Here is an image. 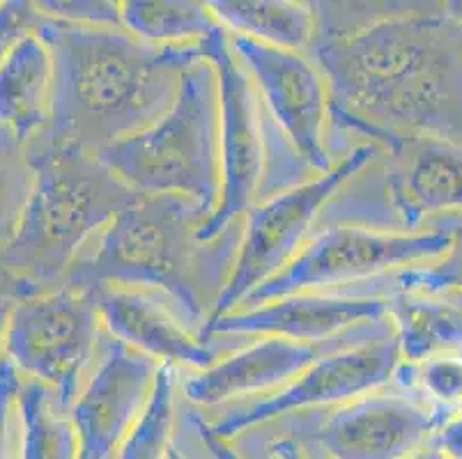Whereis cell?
<instances>
[{
	"label": "cell",
	"mask_w": 462,
	"mask_h": 459,
	"mask_svg": "<svg viewBox=\"0 0 462 459\" xmlns=\"http://www.w3.org/2000/svg\"><path fill=\"white\" fill-rule=\"evenodd\" d=\"M310 56L331 92L336 159L398 136L462 145V28L442 10L384 21L318 41Z\"/></svg>",
	"instance_id": "cell-1"
},
{
	"label": "cell",
	"mask_w": 462,
	"mask_h": 459,
	"mask_svg": "<svg viewBox=\"0 0 462 459\" xmlns=\"http://www.w3.org/2000/svg\"><path fill=\"white\" fill-rule=\"evenodd\" d=\"M56 69L53 117L46 133L90 151L143 132L168 111L182 74L203 44L163 49L120 28L42 19Z\"/></svg>",
	"instance_id": "cell-2"
},
{
	"label": "cell",
	"mask_w": 462,
	"mask_h": 459,
	"mask_svg": "<svg viewBox=\"0 0 462 459\" xmlns=\"http://www.w3.org/2000/svg\"><path fill=\"white\" fill-rule=\"evenodd\" d=\"M208 212L182 196H141L81 251L62 285H134L168 294L205 335L237 260L242 221L200 237ZM60 285V288H62Z\"/></svg>",
	"instance_id": "cell-3"
},
{
	"label": "cell",
	"mask_w": 462,
	"mask_h": 459,
	"mask_svg": "<svg viewBox=\"0 0 462 459\" xmlns=\"http://www.w3.org/2000/svg\"><path fill=\"white\" fill-rule=\"evenodd\" d=\"M28 151L35 170L31 200L0 255L14 298L60 288L83 248L141 196L77 142L44 132Z\"/></svg>",
	"instance_id": "cell-4"
},
{
	"label": "cell",
	"mask_w": 462,
	"mask_h": 459,
	"mask_svg": "<svg viewBox=\"0 0 462 459\" xmlns=\"http://www.w3.org/2000/svg\"><path fill=\"white\" fill-rule=\"evenodd\" d=\"M99 157L136 193L189 197L212 216L221 196V101L214 62L208 56L191 62L168 111Z\"/></svg>",
	"instance_id": "cell-5"
},
{
	"label": "cell",
	"mask_w": 462,
	"mask_h": 459,
	"mask_svg": "<svg viewBox=\"0 0 462 459\" xmlns=\"http://www.w3.org/2000/svg\"><path fill=\"white\" fill-rule=\"evenodd\" d=\"M203 50L217 67L221 101V196L200 225V237L214 239L242 221L254 205L322 172L285 136L239 62L228 32L218 28L203 41Z\"/></svg>",
	"instance_id": "cell-6"
},
{
	"label": "cell",
	"mask_w": 462,
	"mask_h": 459,
	"mask_svg": "<svg viewBox=\"0 0 462 459\" xmlns=\"http://www.w3.org/2000/svg\"><path fill=\"white\" fill-rule=\"evenodd\" d=\"M451 246V227L432 218L414 230L322 223L297 258L237 308L295 292H347L377 278L435 262Z\"/></svg>",
	"instance_id": "cell-7"
},
{
	"label": "cell",
	"mask_w": 462,
	"mask_h": 459,
	"mask_svg": "<svg viewBox=\"0 0 462 459\" xmlns=\"http://www.w3.org/2000/svg\"><path fill=\"white\" fill-rule=\"evenodd\" d=\"M104 334L95 294L62 285L12 298L3 353L23 377L51 386L71 407L95 368Z\"/></svg>",
	"instance_id": "cell-8"
},
{
	"label": "cell",
	"mask_w": 462,
	"mask_h": 459,
	"mask_svg": "<svg viewBox=\"0 0 462 459\" xmlns=\"http://www.w3.org/2000/svg\"><path fill=\"white\" fill-rule=\"evenodd\" d=\"M380 147L373 142L356 145L346 159L331 170L315 175L288 191L258 202L242 218L237 260L228 278L224 294L218 298L217 313L235 310L249 294L279 276L297 252L315 234L325 209L336 193L375 157ZM212 317V319H214Z\"/></svg>",
	"instance_id": "cell-9"
},
{
	"label": "cell",
	"mask_w": 462,
	"mask_h": 459,
	"mask_svg": "<svg viewBox=\"0 0 462 459\" xmlns=\"http://www.w3.org/2000/svg\"><path fill=\"white\" fill-rule=\"evenodd\" d=\"M447 418L419 395L389 384L350 402L272 420L320 459H407L430 445Z\"/></svg>",
	"instance_id": "cell-10"
},
{
	"label": "cell",
	"mask_w": 462,
	"mask_h": 459,
	"mask_svg": "<svg viewBox=\"0 0 462 459\" xmlns=\"http://www.w3.org/2000/svg\"><path fill=\"white\" fill-rule=\"evenodd\" d=\"M401 361V344L393 328L384 335L327 353L274 393L226 404L214 411H203V416L214 435L230 441L246 429L283 416L327 409L384 389L393 381Z\"/></svg>",
	"instance_id": "cell-11"
},
{
	"label": "cell",
	"mask_w": 462,
	"mask_h": 459,
	"mask_svg": "<svg viewBox=\"0 0 462 459\" xmlns=\"http://www.w3.org/2000/svg\"><path fill=\"white\" fill-rule=\"evenodd\" d=\"M393 331L392 317L356 324L346 334L320 343L260 335L249 338L242 347L230 352L205 370H180V395L200 411L246 399H258L288 386L306 368L336 349L350 347L364 340Z\"/></svg>",
	"instance_id": "cell-12"
},
{
	"label": "cell",
	"mask_w": 462,
	"mask_h": 459,
	"mask_svg": "<svg viewBox=\"0 0 462 459\" xmlns=\"http://www.w3.org/2000/svg\"><path fill=\"white\" fill-rule=\"evenodd\" d=\"M228 37L285 136L315 170H331L338 163L331 145V92L315 58L304 50Z\"/></svg>",
	"instance_id": "cell-13"
},
{
	"label": "cell",
	"mask_w": 462,
	"mask_h": 459,
	"mask_svg": "<svg viewBox=\"0 0 462 459\" xmlns=\"http://www.w3.org/2000/svg\"><path fill=\"white\" fill-rule=\"evenodd\" d=\"M108 334L159 363L180 370H205L249 338L203 335L168 294L134 285L92 289Z\"/></svg>",
	"instance_id": "cell-14"
},
{
	"label": "cell",
	"mask_w": 462,
	"mask_h": 459,
	"mask_svg": "<svg viewBox=\"0 0 462 459\" xmlns=\"http://www.w3.org/2000/svg\"><path fill=\"white\" fill-rule=\"evenodd\" d=\"M162 363L104 334L99 356L81 393L71 402L81 445L79 459H111L148 407Z\"/></svg>",
	"instance_id": "cell-15"
},
{
	"label": "cell",
	"mask_w": 462,
	"mask_h": 459,
	"mask_svg": "<svg viewBox=\"0 0 462 459\" xmlns=\"http://www.w3.org/2000/svg\"><path fill=\"white\" fill-rule=\"evenodd\" d=\"M389 315L386 297L346 292H295L285 297L235 308L218 315L205 328V335L239 338H279L320 343L346 334L352 326Z\"/></svg>",
	"instance_id": "cell-16"
},
{
	"label": "cell",
	"mask_w": 462,
	"mask_h": 459,
	"mask_svg": "<svg viewBox=\"0 0 462 459\" xmlns=\"http://www.w3.org/2000/svg\"><path fill=\"white\" fill-rule=\"evenodd\" d=\"M56 69L40 32L28 37L0 65V124L31 142L51 126Z\"/></svg>",
	"instance_id": "cell-17"
},
{
	"label": "cell",
	"mask_w": 462,
	"mask_h": 459,
	"mask_svg": "<svg viewBox=\"0 0 462 459\" xmlns=\"http://www.w3.org/2000/svg\"><path fill=\"white\" fill-rule=\"evenodd\" d=\"M405 363L462 353V298L456 292L401 289L386 297Z\"/></svg>",
	"instance_id": "cell-18"
},
{
	"label": "cell",
	"mask_w": 462,
	"mask_h": 459,
	"mask_svg": "<svg viewBox=\"0 0 462 459\" xmlns=\"http://www.w3.org/2000/svg\"><path fill=\"white\" fill-rule=\"evenodd\" d=\"M208 5L228 35L304 53L318 40L306 0H208Z\"/></svg>",
	"instance_id": "cell-19"
},
{
	"label": "cell",
	"mask_w": 462,
	"mask_h": 459,
	"mask_svg": "<svg viewBox=\"0 0 462 459\" xmlns=\"http://www.w3.org/2000/svg\"><path fill=\"white\" fill-rule=\"evenodd\" d=\"M79 457H81V445L69 407L51 386L31 377L21 379L19 459Z\"/></svg>",
	"instance_id": "cell-20"
},
{
	"label": "cell",
	"mask_w": 462,
	"mask_h": 459,
	"mask_svg": "<svg viewBox=\"0 0 462 459\" xmlns=\"http://www.w3.org/2000/svg\"><path fill=\"white\" fill-rule=\"evenodd\" d=\"M123 28L152 46L208 41L221 28L208 0H123Z\"/></svg>",
	"instance_id": "cell-21"
},
{
	"label": "cell",
	"mask_w": 462,
	"mask_h": 459,
	"mask_svg": "<svg viewBox=\"0 0 462 459\" xmlns=\"http://www.w3.org/2000/svg\"><path fill=\"white\" fill-rule=\"evenodd\" d=\"M180 414V368L163 363L148 407L117 448L116 459H166Z\"/></svg>",
	"instance_id": "cell-22"
},
{
	"label": "cell",
	"mask_w": 462,
	"mask_h": 459,
	"mask_svg": "<svg viewBox=\"0 0 462 459\" xmlns=\"http://www.w3.org/2000/svg\"><path fill=\"white\" fill-rule=\"evenodd\" d=\"M315 19V44L343 40L384 21L439 10L432 0H306Z\"/></svg>",
	"instance_id": "cell-23"
},
{
	"label": "cell",
	"mask_w": 462,
	"mask_h": 459,
	"mask_svg": "<svg viewBox=\"0 0 462 459\" xmlns=\"http://www.w3.org/2000/svg\"><path fill=\"white\" fill-rule=\"evenodd\" d=\"M451 227V246L442 258L421 267L405 269L392 276L377 278L364 288L350 289L352 294H371V297H389L401 289H421V292H462V214L439 216Z\"/></svg>",
	"instance_id": "cell-24"
},
{
	"label": "cell",
	"mask_w": 462,
	"mask_h": 459,
	"mask_svg": "<svg viewBox=\"0 0 462 459\" xmlns=\"http://www.w3.org/2000/svg\"><path fill=\"white\" fill-rule=\"evenodd\" d=\"M35 182L28 142L0 124V255L5 252L26 214Z\"/></svg>",
	"instance_id": "cell-25"
},
{
	"label": "cell",
	"mask_w": 462,
	"mask_h": 459,
	"mask_svg": "<svg viewBox=\"0 0 462 459\" xmlns=\"http://www.w3.org/2000/svg\"><path fill=\"white\" fill-rule=\"evenodd\" d=\"M392 384L419 395L444 416L462 411V353H439L417 363L401 361Z\"/></svg>",
	"instance_id": "cell-26"
},
{
	"label": "cell",
	"mask_w": 462,
	"mask_h": 459,
	"mask_svg": "<svg viewBox=\"0 0 462 459\" xmlns=\"http://www.w3.org/2000/svg\"><path fill=\"white\" fill-rule=\"evenodd\" d=\"M42 19L92 28H120L123 0H32Z\"/></svg>",
	"instance_id": "cell-27"
},
{
	"label": "cell",
	"mask_w": 462,
	"mask_h": 459,
	"mask_svg": "<svg viewBox=\"0 0 462 459\" xmlns=\"http://www.w3.org/2000/svg\"><path fill=\"white\" fill-rule=\"evenodd\" d=\"M230 441L246 459H313L300 441L272 423L246 429Z\"/></svg>",
	"instance_id": "cell-28"
},
{
	"label": "cell",
	"mask_w": 462,
	"mask_h": 459,
	"mask_svg": "<svg viewBox=\"0 0 462 459\" xmlns=\"http://www.w3.org/2000/svg\"><path fill=\"white\" fill-rule=\"evenodd\" d=\"M21 372L5 353L0 356V459H19Z\"/></svg>",
	"instance_id": "cell-29"
},
{
	"label": "cell",
	"mask_w": 462,
	"mask_h": 459,
	"mask_svg": "<svg viewBox=\"0 0 462 459\" xmlns=\"http://www.w3.org/2000/svg\"><path fill=\"white\" fill-rule=\"evenodd\" d=\"M42 14L32 0H0V65L40 31Z\"/></svg>",
	"instance_id": "cell-30"
},
{
	"label": "cell",
	"mask_w": 462,
	"mask_h": 459,
	"mask_svg": "<svg viewBox=\"0 0 462 459\" xmlns=\"http://www.w3.org/2000/svg\"><path fill=\"white\" fill-rule=\"evenodd\" d=\"M166 459H214L205 439L203 411L191 407L182 395H180L178 429H175V439L168 448Z\"/></svg>",
	"instance_id": "cell-31"
},
{
	"label": "cell",
	"mask_w": 462,
	"mask_h": 459,
	"mask_svg": "<svg viewBox=\"0 0 462 459\" xmlns=\"http://www.w3.org/2000/svg\"><path fill=\"white\" fill-rule=\"evenodd\" d=\"M432 448L451 459H462V411L447 416L430 441Z\"/></svg>",
	"instance_id": "cell-32"
},
{
	"label": "cell",
	"mask_w": 462,
	"mask_h": 459,
	"mask_svg": "<svg viewBox=\"0 0 462 459\" xmlns=\"http://www.w3.org/2000/svg\"><path fill=\"white\" fill-rule=\"evenodd\" d=\"M205 439H208V445H209V450H212L214 459H246L245 454L239 453V448L233 444V441L221 439V436L214 435L212 429H209L208 420H205Z\"/></svg>",
	"instance_id": "cell-33"
},
{
	"label": "cell",
	"mask_w": 462,
	"mask_h": 459,
	"mask_svg": "<svg viewBox=\"0 0 462 459\" xmlns=\"http://www.w3.org/2000/svg\"><path fill=\"white\" fill-rule=\"evenodd\" d=\"M10 306H12L10 294L0 292V356H3V340H5V326H7V317H10Z\"/></svg>",
	"instance_id": "cell-34"
},
{
	"label": "cell",
	"mask_w": 462,
	"mask_h": 459,
	"mask_svg": "<svg viewBox=\"0 0 462 459\" xmlns=\"http://www.w3.org/2000/svg\"><path fill=\"white\" fill-rule=\"evenodd\" d=\"M439 10L462 28V0H439Z\"/></svg>",
	"instance_id": "cell-35"
},
{
	"label": "cell",
	"mask_w": 462,
	"mask_h": 459,
	"mask_svg": "<svg viewBox=\"0 0 462 459\" xmlns=\"http://www.w3.org/2000/svg\"><path fill=\"white\" fill-rule=\"evenodd\" d=\"M407 459H451V457H447L444 453H439L437 448H432V445H426V448L419 450V453H414L411 457H407Z\"/></svg>",
	"instance_id": "cell-36"
},
{
	"label": "cell",
	"mask_w": 462,
	"mask_h": 459,
	"mask_svg": "<svg viewBox=\"0 0 462 459\" xmlns=\"http://www.w3.org/2000/svg\"><path fill=\"white\" fill-rule=\"evenodd\" d=\"M0 292L10 294V297H12V285H10V280H7V276L3 271H0ZM12 298H14V297H12Z\"/></svg>",
	"instance_id": "cell-37"
},
{
	"label": "cell",
	"mask_w": 462,
	"mask_h": 459,
	"mask_svg": "<svg viewBox=\"0 0 462 459\" xmlns=\"http://www.w3.org/2000/svg\"><path fill=\"white\" fill-rule=\"evenodd\" d=\"M306 450V448H304ZM306 453H309V450H306ZM310 454V453H309ZM310 457H313V459H320V457H315V454H310Z\"/></svg>",
	"instance_id": "cell-38"
},
{
	"label": "cell",
	"mask_w": 462,
	"mask_h": 459,
	"mask_svg": "<svg viewBox=\"0 0 462 459\" xmlns=\"http://www.w3.org/2000/svg\"><path fill=\"white\" fill-rule=\"evenodd\" d=\"M456 294H457V297H460V298H462V292H456Z\"/></svg>",
	"instance_id": "cell-39"
},
{
	"label": "cell",
	"mask_w": 462,
	"mask_h": 459,
	"mask_svg": "<svg viewBox=\"0 0 462 459\" xmlns=\"http://www.w3.org/2000/svg\"><path fill=\"white\" fill-rule=\"evenodd\" d=\"M432 3H437V5H439V0H432Z\"/></svg>",
	"instance_id": "cell-40"
},
{
	"label": "cell",
	"mask_w": 462,
	"mask_h": 459,
	"mask_svg": "<svg viewBox=\"0 0 462 459\" xmlns=\"http://www.w3.org/2000/svg\"><path fill=\"white\" fill-rule=\"evenodd\" d=\"M111 459H116V454H113V457H111Z\"/></svg>",
	"instance_id": "cell-41"
}]
</instances>
